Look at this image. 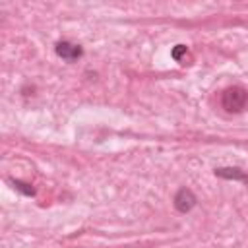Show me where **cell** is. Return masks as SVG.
I'll return each mask as SVG.
<instances>
[{
	"label": "cell",
	"mask_w": 248,
	"mask_h": 248,
	"mask_svg": "<svg viewBox=\"0 0 248 248\" xmlns=\"http://www.w3.org/2000/svg\"><path fill=\"white\" fill-rule=\"evenodd\" d=\"M172 203H174V207H176L180 213H188V211L194 209V205L198 203V198H196V194H194L190 188H180V190L174 194Z\"/></svg>",
	"instance_id": "cell-2"
},
{
	"label": "cell",
	"mask_w": 248,
	"mask_h": 248,
	"mask_svg": "<svg viewBox=\"0 0 248 248\" xmlns=\"http://www.w3.org/2000/svg\"><path fill=\"white\" fill-rule=\"evenodd\" d=\"M54 50L62 60H68V62H74V60L81 58V54H83V48L76 43H70V41H58Z\"/></svg>",
	"instance_id": "cell-3"
},
{
	"label": "cell",
	"mask_w": 248,
	"mask_h": 248,
	"mask_svg": "<svg viewBox=\"0 0 248 248\" xmlns=\"http://www.w3.org/2000/svg\"><path fill=\"white\" fill-rule=\"evenodd\" d=\"M170 54H172V58H174V60H182V58L188 54V48H186V45H176V46L172 48V52H170Z\"/></svg>",
	"instance_id": "cell-6"
},
{
	"label": "cell",
	"mask_w": 248,
	"mask_h": 248,
	"mask_svg": "<svg viewBox=\"0 0 248 248\" xmlns=\"http://www.w3.org/2000/svg\"><path fill=\"white\" fill-rule=\"evenodd\" d=\"M221 107L227 112H242L248 107V91L240 85H231L221 93Z\"/></svg>",
	"instance_id": "cell-1"
},
{
	"label": "cell",
	"mask_w": 248,
	"mask_h": 248,
	"mask_svg": "<svg viewBox=\"0 0 248 248\" xmlns=\"http://www.w3.org/2000/svg\"><path fill=\"white\" fill-rule=\"evenodd\" d=\"M10 184L14 186V190L21 192L23 196H35V188H33L31 184L23 182V180H10Z\"/></svg>",
	"instance_id": "cell-5"
},
{
	"label": "cell",
	"mask_w": 248,
	"mask_h": 248,
	"mask_svg": "<svg viewBox=\"0 0 248 248\" xmlns=\"http://www.w3.org/2000/svg\"><path fill=\"white\" fill-rule=\"evenodd\" d=\"M215 176L225 178V180H238V182L248 184V174L238 167H219V169H215Z\"/></svg>",
	"instance_id": "cell-4"
}]
</instances>
